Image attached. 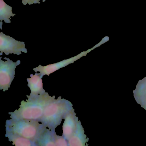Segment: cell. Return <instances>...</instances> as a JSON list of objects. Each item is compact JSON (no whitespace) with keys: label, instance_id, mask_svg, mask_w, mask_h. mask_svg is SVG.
Instances as JSON below:
<instances>
[{"label":"cell","instance_id":"obj_12","mask_svg":"<svg viewBox=\"0 0 146 146\" xmlns=\"http://www.w3.org/2000/svg\"><path fill=\"white\" fill-rule=\"evenodd\" d=\"M6 137H8L9 141L16 146H36L35 141L10 132H6Z\"/></svg>","mask_w":146,"mask_h":146},{"label":"cell","instance_id":"obj_3","mask_svg":"<svg viewBox=\"0 0 146 146\" xmlns=\"http://www.w3.org/2000/svg\"><path fill=\"white\" fill-rule=\"evenodd\" d=\"M47 128L35 120L21 119L6 120V131L36 141Z\"/></svg>","mask_w":146,"mask_h":146},{"label":"cell","instance_id":"obj_6","mask_svg":"<svg viewBox=\"0 0 146 146\" xmlns=\"http://www.w3.org/2000/svg\"><path fill=\"white\" fill-rule=\"evenodd\" d=\"M87 54V52H83L77 56L72 57L70 58L64 60L58 63L48 65L46 66H42L41 65H40L38 67L33 69V70L35 71L36 72H40V74L42 77L45 75L49 76L50 74L58 70L60 68L65 67L70 64H73L74 62L76 61L80 58L86 55Z\"/></svg>","mask_w":146,"mask_h":146},{"label":"cell","instance_id":"obj_11","mask_svg":"<svg viewBox=\"0 0 146 146\" xmlns=\"http://www.w3.org/2000/svg\"><path fill=\"white\" fill-rule=\"evenodd\" d=\"M55 130L46 128L39 138L36 140L37 146H56L54 142Z\"/></svg>","mask_w":146,"mask_h":146},{"label":"cell","instance_id":"obj_1","mask_svg":"<svg viewBox=\"0 0 146 146\" xmlns=\"http://www.w3.org/2000/svg\"><path fill=\"white\" fill-rule=\"evenodd\" d=\"M27 98L26 101L21 102L18 109L9 113L11 119L14 120L30 119L39 122L46 106L55 99V96H50L46 92L37 96Z\"/></svg>","mask_w":146,"mask_h":146},{"label":"cell","instance_id":"obj_10","mask_svg":"<svg viewBox=\"0 0 146 146\" xmlns=\"http://www.w3.org/2000/svg\"><path fill=\"white\" fill-rule=\"evenodd\" d=\"M133 94L137 102L146 111V77L138 82Z\"/></svg>","mask_w":146,"mask_h":146},{"label":"cell","instance_id":"obj_5","mask_svg":"<svg viewBox=\"0 0 146 146\" xmlns=\"http://www.w3.org/2000/svg\"><path fill=\"white\" fill-rule=\"evenodd\" d=\"M0 52L1 56L3 53L7 55L10 54L19 55L22 54V52L27 53L28 51L24 42L18 41L1 32L0 33Z\"/></svg>","mask_w":146,"mask_h":146},{"label":"cell","instance_id":"obj_9","mask_svg":"<svg viewBox=\"0 0 146 146\" xmlns=\"http://www.w3.org/2000/svg\"><path fill=\"white\" fill-rule=\"evenodd\" d=\"M89 138L84 134V131L80 120L78 121L74 134L68 140L69 146H85Z\"/></svg>","mask_w":146,"mask_h":146},{"label":"cell","instance_id":"obj_2","mask_svg":"<svg viewBox=\"0 0 146 146\" xmlns=\"http://www.w3.org/2000/svg\"><path fill=\"white\" fill-rule=\"evenodd\" d=\"M73 108L70 102L60 96L46 106L39 122L50 129L55 130L66 114Z\"/></svg>","mask_w":146,"mask_h":146},{"label":"cell","instance_id":"obj_14","mask_svg":"<svg viewBox=\"0 0 146 146\" xmlns=\"http://www.w3.org/2000/svg\"><path fill=\"white\" fill-rule=\"evenodd\" d=\"M54 142L56 146H69L68 141L63 136L58 135L55 133Z\"/></svg>","mask_w":146,"mask_h":146},{"label":"cell","instance_id":"obj_8","mask_svg":"<svg viewBox=\"0 0 146 146\" xmlns=\"http://www.w3.org/2000/svg\"><path fill=\"white\" fill-rule=\"evenodd\" d=\"M42 78L40 73L36 72L35 75L31 74L30 78H27L28 87L30 89L31 94L30 95H27V97H34L46 93L43 88Z\"/></svg>","mask_w":146,"mask_h":146},{"label":"cell","instance_id":"obj_4","mask_svg":"<svg viewBox=\"0 0 146 146\" xmlns=\"http://www.w3.org/2000/svg\"><path fill=\"white\" fill-rule=\"evenodd\" d=\"M0 58V90L4 92L8 90L15 78V70L21 63L18 60L14 62L7 58H4V61Z\"/></svg>","mask_w":146,"mask_h":146},{"label":"cell","instance_id":"obj_13","mask_svg":"<svg viewBox=\"0 0 146 146\" xmlns=\"http://www.w3.org/2000/svg\"><path fill=\"white\" fill-rule=\"evenodd\" d=\"M12 7L8 5L5 3L4 0H0V20L2 22L4 20L5 23H10L11 17H14L16 15L15 13H13Z\"/></svg>","mask_w":146,"mask_h":146},{"label":"cell","instance_id":"obj_15","mask_svg":"<svg viewBox=\"0 0 146 146\" xmlns=\"http://www.w3.org/2000/svg\"><path fill=\"white\" fill-rule=\"evenodd\" d=\"M40 0H23L22 3L25 5H26L27 4L31 5L34 4H40ZM46 0H43L42 2H44Z\"/></svg>","mask_w":146,"mask_h":146},{"label":"cell","instance_id":"obj_7","mask_svg":"<svg viewBox=\"0 0 146 146\" xmlns=\"http://www.w3.org/2000/svg\"><path fill=\"white\" fill-rule=\"evenodd\" d=\"M74 108L72 109L66 114L65 117L63 125V136L68 141L74 134L76 129L78 118Z\"/></svg>","mask_w":146,"mask_h":146}]
</instances>
